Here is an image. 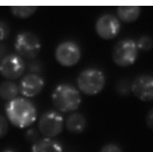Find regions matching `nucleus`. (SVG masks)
<instances>
[{
    "instance_id": "nucleus-1",
    "label": "nucleus",
    "mask_w": 153,
    "mask_h": 152,
    "mask_svg": "<svg viewBox=\"0 0 153 152\" xmlns=\"http://www.w3.org/2000/svg\"><path fill=\"white\" fill-rule=\"evenodd\" d=\"M7 117L10 123L19 128H25L34 123L37 117L36 106L25 97H17L5 107Z\"/></svg>"
},
{
    "instance_id": "nucleus-2",
    "label": "nucleus",
    "mask_w": 153,
    "mask_h": 152,
    "mask_svg": "<svg viewBox=\"0 0 153 152\" xmlns=\"http://www.w3.org/2000/svg\"><path fill=\"white\" fill-rule=\"evenodd\" d=\"M52 101L55 108L61 112L76 110L81 103V97L76 87L63 83L56 87L52 94Z\"/></svg>"
},
{
    "instance_id": "nucleus-3",
    "label": "nucleus",
    "mask_w": 153,
    "mask_h": 152,
    "mask_svg": "<svg viewBox=\"0 0 153 152\" xmlns=\"http://www.w3.org/2000/svg\"><path fill=\"white\" fill-rule=\"evenodd\" d=\"M76 83L79 90L87 95L100 93L105 86V76L102 71L96 68L83 70L78 76Z\"/></svg>"
},
{
    "instance_id": "nucleus-4",
    "label": "nucleus",
    "mask_w": 153,
    "mask_h": 152,
    "mask_svg": "<svg viewBox=\"0 0 153 152\" xmlns=\"http://www.w3.org/2000/svg\"><path fill=\"white\" fill-rule=\"evenodd\" d=\"M138 56V48L133 40L125 39L115 45L112 58L118 66L127 67L133 65Z\"/></svg>"
},
{
    "instance_id": "nucleus-5",
    "label": "nucleus",
    "mask_w": 153,
    "mask_h": 152,
    "mask_svg": "<svg viewBox=\"0 0 153 152\" xmlns=\"http://www.w3.org/2000/svg\"><path fill=\"white\" fill-rule=\"evenodd\" d=\"M15 49L17 54L29 60L36 59L41 49V44L38 37L30 32H22L15 39Z\"/></svg>"
},
{
    "instance_id": "nucleus-6",
    "label": "nucleus",
    "mask_w": 153,
    "mask_h": 152,
    "mask_svg": "<svg viewBox=\"0 0 153 152\" xmlns=\"http://www.w3.org/2000/svg\"><path fill=\"white\" fill-rule=\"evenodd\" d=\"M38 126L39 132L45 138H52L62 132L64 119L58 112L49 111L41 116Z\"/></svg>"
},
{
    "instance_id": "nucleus-7",
    "label": "nucleus",
    "mask_w": 153,
    "mask_h": 152,
    "mask_svg": "<svg viewBox=\"0 0 153 152\" xmlns=\"http://www.w3.org/2000/svg\"><path fill=\"white\" fill-rule=\"evenodd\" d=\"M55 57L60 66L73 67L79 62L81 57V52L76 43L73 41H65L56 48Z\"/></svg>"
},
{
    "instance_id": "nucleus-8",
    "label": "nucleus",
    "mask_w": 153,
    "mask_h": 152,
    "mask_svg": "<svg viewBox=\"0 0 153 152\" xmlns=\"http://www.w3.org/2000/svg\"><path fill=\"white\" fill-rule=\"evenodd\" d=\"M26 68L22 57L18 54H10L0 62V74L7 80L13 81L22 76Z\"/></svg>"
},
{
    "instance_id": "nucleus-9",
    "label": "nucleus",
    "mask_w": 153,
    "mask_h": 152,
    "mask_svg": "<svg viewBox=\"0 0 153 152\" xmlns=\"http://www.w3.org/2000/svg\"><path fill=\"white\" fill-rule=\"evenodd\" d=\"M121 29L120 22L111 14L101 16L96 21L95 30L97 34L105 40H110L116 37Z\"/></svg>"
},
{
    "instance_id": "nucleus-10",
    "label": "nucleus",
    "mask_w": 153,
    "mask_h": 152,
    "mask_svg": "<svg viewBox=\"0 0 153 152\" xmlns=\"http://www.w3.org/2000/svg\"><path fill=\"white\" fill-rule=\"evenodd\" d=\"M131 91L142 101H153V76L145 74L136 77L131 84Z\"/></svg>"
},
{
    "instance_id": "nucleus-11",
    "label": "nucleus",
    "mask_w": 153,
    "mask_h": 152,
    "mask_svg": "<svg viewBox=\"0 0 153 152\" xmlns=\"http://www.w3.org/2000/svg\"><path fill=\"white\" fill-rule=\"evenodd\" d=\"M45 86L44 79L38 74H28L23 77L19 90L21 94L26 98H31L38 95Z\"/></svg>"
},
{
    "instance_id": "nucleus-12",
    "label": "nucleus",
    "mask_w": 153,
    "mask_h": 152,
    "mask_svg": "<svg viewBox=\"0 0 153 152\" xmlns=\"http://www.w3.org/2000/svg\"><path fill=\"white\" fill-rule=\"evenodd\" d=\"M86 118L79 113H73L69 115L66 122V127L68 131L72 134L83 133L86 127Z\"/></svg>"
},
{
    "instance_id": "nucleus-13",
    "label": "nucleus",
    "mask_w": 153,
    "mask_h": 152,
    "mask_svg": "<svg viewBox=\"0 0 153 152\" xmlns=\"http://www.w3.org/2000/svg\"><path fill=\"white\" fill-rule=\"evenodd\" d=\"M31 152H63V148L56 141L45 138L34 143Z\"/></svg>"
},
{
    "instance_id": "nucleus-14",
    "label": "nucleus",
    "mask_w": 153,
    "mask_h": 152,
    "mask_svg": "<svg viewBox=\"0 0 153 152\" xmlns=\"http://www.w3.org/2000/svg\"><path fill=\"white\" fill-rule=\"evenodd\" d=\"M117 15L120 19L125 23H129L136 21L140 14L139 6H120L117 8Z\"/></svg>"
},
{
    "instance_id": "nucleus-15",
    "label": "nucleus",
    "mask_w": 153,
    "mask_h": 152,
    "mask_svg": "<svg viewBox=\"0 0 153 152\" xmlns=\"http://www.w3.org/2000/svg\"><path fill=\"white\" fill-rule=\"evenodd\" d=\"M19 86L12 80H5L0 83V97L10 102L16 98L18 95Z\"/></svg>"
},
{
    "instance_id": "nucleus-16",
    "label": "nucleus",
    "mask_w": 153,
    "mask_h": 152,
    "mask_svg": "<svg viewBox=\"0 0 153 152\" xmlns=\"http://www.w3.org/2000/svg\"><path fill=\"white\" fill-rule=\"evenodd\" d=\"M10 10L15 17L19 19H26L36 12L37 7L36 6H12Z\"/></svg>"
},
{
    "instance_id": "nucleus-17",
    "label": "nucleus",
    "mask_w": 153,
    "mask_h": 152,
    "mask_svg": "<svg viewBox=\"0 0 153 152\" xmlns=\"http://www.w3.org/2000/svg\"><path fill=\"white\" fill-rule=\"evenodd\" d=\"M136 45L138 49L149 51L153 48V40L149 36H143L139 39Z\"/></svg>"
},
{
    "instance_id": "nucleus-18",
    "label": "nucleus",
    "mask_w": 153,
    "mask_h": 152,
    "mask_svg": "<svg viewBox=\"0 0 153 152\" xmlns=\"http://www.w3.org/2000/svg\"><path fill=\"white\" fill-rule=\"evenodd\" d=\"M27 68L29 74H39L43 70V65L38 60L34 59L30 60L27 65Z\"/></svg>"
},
{
    "instance_id": "nucleus-19",
    "label": "nucleus",
    "mask_w": 153,
    "mask_h": 152,
    "mask_svg": "<svg viewBox=\"0 0 153 152\" xmlns=\"http://www.w3.org/2000/svg\"><path fill=\"white\" fill-rule=\"evenodd\" d=\"M10 32V26L4 21H0V42H2L9 37Z\"/></svg>"
},
{
    "instance_id": "nucleus-20",
    "label": "nucleus",
    "mask_w": 153,
    "mask_h": 152,
    "mask_svg": "<svg viewBox=\"0 0 153 152\" xmlns=\"http://www.w3.org/2000/svg\"><path fill=\"white\" fill-rule=\"evenodd\" d=\"M9 125L7 119L0 114V139L4 137L8 132Z\"/></svg>"
},
{
    "instance_id": "nucleus-21",
    "label": "nucleus",
    "mask_w": 153,
    "mask_h": 152,
    "mask_svg": "<svg viewBox=\"0 0 153 152\" xmlns=\"http://www.w3.org/2000/svg\"><path fill=\"white\" fill-rule=\"evenodd\" d=\"M38 131L34 129V128H30L28 130L26 133L25 134V137L29 142H32L35 143L38 141Z\"/></svg>"
},
{
    "instance_id": "nucleus-22",
    "label": "nucleus",
    "mask_w": 153,
    "mask_h": 152,
    "mask_svg": "<svg viewBox=\"0 0 153 152\" xmlns=\"http://www.w3.org/2000/svg\"><path fill=\"white\" fill-rule=\"evenodd\" d=\"M100 152H123V151L116 144L108 143L105 145Z\"/></svg>"
},
{
    "instance_id": "nucleus-23",
    "label": "nucleus",
    "mask_w": 153,
    "mask_h": 152,
    "mask_svg": "<svg viewBox=\"0 0 153 152\" xmlns=\"http://www.w3.org/2000/svg\"><path fill=\"white\" fill-rule=\"evenodd\" d=\"M146 121L147 127L153 130V108L147 114Z\"/></svg>"
},
{
    "instance_id": "nucleus-24",
    "label": "nucleus",
    "mask_w": 153,
    "mask_h": 152,
    "mask_svg": "<svg viewBox=\"0 0 153 152\" xmlns=\"http://www.w3.org/2000/svg\"><path fill=\"white\" fill-rule=\"evenodd\" d=\"M6 52L7 48L5 45L2 42H0V62L7 56Z\"/></svg>"
},
{
    "instance_id": "nucleus-25",
    "label": "nucleus",
    "mask_w": 153,
    "mask_h": 152,
    "mask_svg": "<svg viewBox=\"0 0 153 152\" xmlns=\"http://www.w3.org/2000/svg\"><path fill=\"white\" fill-rule=\"evenodd\" d=\"M15 152L14 151H10V150H8V151H5L4 152Z\"/></svg>"
}]
</instances>
